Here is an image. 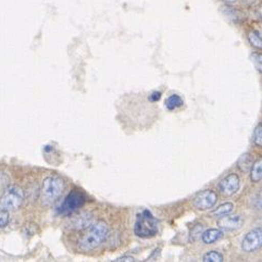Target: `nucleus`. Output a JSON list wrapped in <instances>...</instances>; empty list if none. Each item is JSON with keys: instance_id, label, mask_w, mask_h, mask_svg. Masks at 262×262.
Masks as SVG:
<instances>
[{"instance_id": "nucleus-1", "label": "nucleus", "mask_w": 262, "mask_h": 262, "mask_svg": "<svg viewBox=\"0 0 262 262\" xmlns=\"http://www.w3.org/2000/svg\"><path fill=\"white\" fill-rule=\"evenodd\" d=\"M108 233V226L104 222L99 221L91 224L89 230L82 235V237L78 241L80 247L84 250H93L97 248L106 239Z\"/></svg>"}, {"instance_id": "nucleus-2", "label": "nucleus", "mask_w": 262, "mask_h": 262, "mask_svg": "<svg viewBox=\"0 0 262 262\" xmlns=\"http://www.w3.org/2000/svg\"><path fill=\"white\" fill-rule=\"evenodd\" d=\"M134 233L141 238H150L158 234V221L149 210H144L137 215Z\"/></svg>"}, {"instance_id": "nucleus-3", "label": "nucleus", "mask_w": 262, "mask_h": 262, "mask_svg": "<svg viewBox=\"0 0 262 262\" xmlns=\"http://www.w3.org/2000/svg\"><path fill=\"white\" fill-rule=\"evenodd\" d=\"M64 189L63 181L58 177H48L42 182L40 199L43 205H51L61 196Z\"/></svg>"}, {"instance_id": "nucleus-4", "label": "nucleus", "mask_w": 262, "mask_h": 262, "mask_svg": "<svg viewBox=\"0 0 262 262\" xmlns=\"http://www.w3.org/2000/svg\"><path fill=\"white\" fill-rule=\"evenodd\" d=\"M86 203V196L80 189H72L68 196L64 198L58 208V213L61 215H69L73 213L74 211L78 210L81 207H83Z\"/></svg>"}, {"instance_id": "nucleus-5", "label": "nucleus", "mask_w": 262, "mask_h": 262, "mask_svg": "<svg viewBox=\"0 0 262 262\" xmlns=\"http://www.w3.org/2000/svg\"><path fill=\"white\" fill-rule=\"evenodd\" d=\"M24 199L23 190L17 186L9 187L0 198V208L7 211H12L19 208Z\"/></svg>"}, {"instance_id": "nucleus-6", "label": "nucleus", "mask_w": 262, "mask_h": 262, "mask_svg": "<svg viewBox=\"0 0 262 262\" xmlns=\"http://www.w3.org/2000/svg\"><path fill=\"white\" fill-rule=\"evenodd\" d=\"M262 247V229L258 228L246 234L242 242V249L245 252H252Z\"/></svg>"}, {"instance_id": "nucleus-7", "label": "nucleus", "mask_w": 262, "mask_h": 262, "mask_svg": "<svg viewBox=\"0 0 262 262\" xmlns=\"http://www.w3.org/2000/svg\"><path fill=\"white\" fill-rule=\"evenodd\" d=\"M217 200V195L215 191L211 189H206L200 193L194 199V206L198 210H208L212 208Z\"/></svg>"}, {"instance_id": "nucleus-8", "label": "nucleus", "mask_w": 262, "mask_h": 262, "mask_svg": "<svg viewBox=\"0 0 262 262\" xmlns=\"http://www.w3.org/2000/svg\"><path fill=\"white\" fill-rule=\"evenodd\" d=\"M239 186H241L239 178L237 174L235 173L229 174L228 177L222 179L219 183V189L221 191V194L226 197L233 196L239 189Z\"/></svg>"}, {"instance_id": "nucleus-9", "label": "nucleus", "mask_w": 262, "mask_h": 262, "mask_svg": "<svg viewBox=\"0 0 262 262\" xmlns=\"http://www.w3.org/2000/svg\"><path fill=\"white\" fill-rule=\"evenodd\" d=\"M242 223H243V220L239 215H235V216H225L224 215L219 221H217V225H219V228L224 231L237 230L241 228Z\"/></svg>"}, {"instance_id": "nucleus-10", "label": "nucleus", "mask_w": 262, "mask_h": 262, "mask_svg": "<svg viewBox=\"0 0 262 262\" xmlns=\"http://www.w3.org/2000/svg\"><path fill=\"white\" fill-rule=\"evenodd\" d=\"M93 216L90 213H83L80 216H77L72 223V228L75 230H82L84 228H89L92 224Z\"/></svg>"}, {"instance_id": "nucleus-11", "label": "nucleus", "mask_w": 262, "mask_h": 262, "mask_svg": "<svg viewBox=\"0 0 262 262\" xmlns=\"http://www.w3.org/2000/svg\"><path fill=\"white\" fill-rule=\"evenodd\" d=\"M250 179L252 182L258 183L262 180V157L257 159L251 165Z\"/></svg>"}, {"instance_id": "nucleus-12", "label": "nucleus", "mask_w": 262, "mask_h": 262, "mask_svg": "<svg viewBox=\"0 0 262 262\" xmlns=\"http://www.w3.org/2000/svg\"><path fill=\"white\" fill-rule=\"evenodd\" d=\"M222 232L217 229H210V230H207L203 233V242L205 244H213L214 242H216L217 239H220L222 237Z\"/></svg>"}, {"instance_id": "nucleus-13", "label": "nucleus", "mask_w": 262, "mask_h": 262, "mask_svg": "<svg viewBox=\"0 0 262 262\" xmlns=\"http://www.w3.org/2000/svg\"><path fill=\"white\" fill-rule=\"evenodd\" d=\"M183 103H184V101H183V99L180 97L179 95H171L170 97L164 102L165 107H167V109H169V110L178 109L183 106Z\"/></svg>"}, {"instance_id": "nucleus-14", "label": "nucleus", "mask_w": 262, "mask_h": 262, "mask_svg": "<svg viewBox=\"0 0 262 262\" xmlns=\"http://www.w3.org/2000/svg\"><path fill=\"white\" fill-rule=\"evenodd\" d=\"M233 209H234V205L232 203H226L217 207L215 210L211 212V214L215 216H224V215L230 214L233 211Z\"/></svg>"}, {"instance_id": "nucleus-15", "label": "nucleus", "mask_w": 262, "mask_h": 262, "mask_svg": "<svg viewBox=\"0 0 262 262\" xmlns=\"http://www.w3.org/2000/svg\"><path fill=\"white\" fill-rule=\"evenodd\" d=\"M251 165H252V157L249 154L243 155L238 160V168L244 172H247L248 170L251 169Z\"/></svg>"}, {"instance_id": "nucleus-16", "label": "nucleus", "mask_w": 262, "mask_h": 262, "mask_svg": "<svg viewBox=\"0 0 262 262\" xmlns=\"http://www.w3.org/2000/svg\"><path fill=\"white\" fill-rule=\"evenodd\" d=\"M248 39H249V42L254 47L262 48V36H261V34L259 32L251 31L248 34Z\"/></svg>"}, {"instance_id": "nucleus-17", "label": "nucleus", "mask_w": 262, "mask_h": 262, "mask_svg": "<svg viewBox=\"0 0 262 262\" xmlns=\"http://www.w3.org/2000/svg\"><path fill=\"white\" fill-rule=\"evenodd\" d=\"M203 261L204 262H222L223 256L221 254H219V252L211 250V251L207 252V254L204 256Z\"/></svg>"}, {"instance_id": "nucleus-18", "label": "nucleus", "mask_w": 262, "mask_h": 262, "mask_svg": "<svg viewBox=\"0 0 262 262\" xmlns=\"http://www.w3.org/2000/svg\"><path fill=\"white\" fill-rule=\"evenodd\" d=\"M254 143L258 147H262V123L258 124L254 132Z\"/></svg>"}, {"instance_id": "nucleus-19", "label": "nucleus", "mask_w": 262, "mask_h": 262, "mask_svg": "<svg viewBox=\"0 0 262 262\" xmlns=\"http://www.w3.org/2000/svg\"><path fill=\"white\" fill-rule=\"evenodd\" d=\"M10 220V211H7L5 209L0 208V229L5 228Z\"/></svg>"}, {"instance_id": "nucleus-20", "label": "nucleus", "mask_w": 262, "mask_h": 262, "mask_svg": "<svg viewBox=\"0 0 262 262\" xmlns=\"http://www.w3.org/2000/svg\"><path fill=\"white\" fill-rule=\"evenodd\" d=\"M252 62L255 64V68L258 70L260 73H262V54H252L251 56Z\"/></svg>"}, {"instance_id": "nucleus-21", "label": "nucleus", "mask_w": 262, "mask_h": 262, "mask_svg": "<svg viewBox=\"0 0 262 262\" xmlns=\"http://www.w3.org/2000/svg\"><path fill=\"white\" fill-rule=\"evenodd\" d=\"M252 206H254L256 210H259V211L262 210V190H260L259 193L255 196L254 202H252Z\"/></svg>"}, {"instance_id": "nucleus-22", "label": "nucleus", "mask_w": 262, "mask_h": 262, "mask_svg": "<svg viewBox=\"0 0 262 262\" xmlns=\"http://www.w3.org/2000/svg\"><path fill=\"white\" fill-rule=\"evenodd\" d=\"M161 97V93L160 92H154L149 95V97H148V99H149L150 102H156L158 101Z\"/></svg>"}, {"instance_id": "nucleus-23", "label": "nucleus", "mask_w": 262, "mask_h": 262, "mask_svg": "<svg viewBox=\"0 0 262 262\" xmlns=\"http://www.w3.org/2000/svg\"><path fill=\"white\" fill-rule=\"evenodd\" d=\"M116 262H121V261H135L133 257H129V256H124V257H120L118 259L115 260Z\"/></svg>"}, {"instance_id": "nucleus-24", "label": "nucleus", "mask_w": 262, "mask_h": 262, "mask_svg": "<svg viewBox=\"0 0 262 262\" xmlns=\"http://www.w3.org/2000/svg\"><path fill=\"white\" fill-rule=\"evenodd\" d=\"M259 13H260V15H261V17H262V5H261L260 8H259Z\"/></svg>"}, {"instance_id": "nucleus-25", "label": "nucleus", "mask_w": 262, "mask_h": 262, "mask_svg": "<svg viewBox=\"0 0 262 262\" xmlns=\"http://www.w3.org/2000/svg\"><path fill=\"white\" fill-rule=\"evenodd\" d=\"M224 2H226V3H234V2H236V0H224Z\"/></svg>"}]
</instances>
